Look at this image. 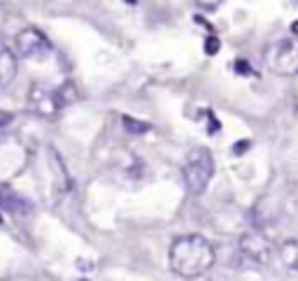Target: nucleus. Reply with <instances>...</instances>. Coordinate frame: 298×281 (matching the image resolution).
<instances>
[{
    "label": "nucleus",
    "mask_w": 298,
    "mask_h": 281,
    "mask_svg": "<svg viewBox=\"0 0 298 281\" xmlns=\"http://www.w3.org/2000/svg\"><path fill=\"white\" fill-rule=\"evenodd\" d=\"M168 258H170V267L175 274L184 279H196L212 267L214 251L212 244L201 235H184L172 242Z\"/></svg>",
    "instance_id": "obj_1"
},
{
    "label": "nucleus",
    "mask_w": 298,
    "mask_h": 281,
    "mask_svg": "<svg viewBox=\"0 0 298 281\" xmlns=\"http://www.w3.org/2000/svg\"><path fill=\"white\" fill-rule=\"evenodd\" d=\"M214 174V158L205 147H196L187 154L182 165L184 186L191 195H201Z\"/></svg>",
    "instance_id": "obj_2"
},
{
    "label": "nucleus",
    "mask_w": 298,
    "mask_h": 281,
    "mask_svg": "<svg viewBox=\"0 0 298 281\" xmlns=\"http://www.w3.org/2000/svg\"><path fill=\"white\" fill-rule=\"evenodd\" d=\"M263 63L270 72L282 75V77L298 75V37H282V40L266 44Z\"/></svg>",
    "instance_id": "obj_3"
},
{
    "label": "nucleus",
    "mask_w": 298,
    "mask_h": 281,
    "mask_svg": "<svg viewBox=\"0 0 298 281\" xmlns=\"http://www.w3.org/2000/svg\"><path fill=\"white\" fill-rule=\"evenodd\" d=\"M14 51H17V56H21V58L40 60L51 51V42H49V37L44 35L40 28L26 26V28H21L17 35H14Z\"/></svg>",
    "instance_id": "obj_4"
},
{
    "label": "nucleus",
    "mask_w": 298,
    "mask_h": 281,
    "mask_svg": "<svg viewBox=\"0 0 298 281\" xmlns=\"http://www.w3.org/2000/svg\"><path fill=\"white\" fill-rule=\"evenodd\" d=\"M28 107H31L35 114L44 116V119H51V116L58 114V109H61L63 105H61V98H58L56 91L35 84L31 91H28Z\"/></svg>",
    "instance_id": "obj_5"
},
{
    "label": "nucleus",
    "mask_w": 298,
    "mask_h": 281,
    "mask_svg": "<svg viewBox=\"0 0 298 281\" xmlns=\"http://www.w3.org/2000/svg\"><path fill=\"white\" fill-rule=\"evenodd\" d=\"M240 251L250 258V260H254V263H268L273 249H270V242H268L263 235L252 233V235H245V237L240 239Z\"/></svg>",
    "instance_id": "obj_6"
},
{
    "label": "nucleus",
    "mask_w": 298,
    "mask_h": 281,
    "mask_svg": "<svg viewBox=\"0 0 298 281\" xmlns=\"http://www.w3.org/2000/svg\"><path fill=\"white\" fill-rule=\"evenodd\" d=\"M0 209L10 212V214H14V216H26V214H31L33 204H31V200H26V197L21 195V193H17L14 188L0 184Z\"/></svg>",
    "instance_id": "obj_7"
},
{
    "label": "nucleus",
    "mask_w": 298,
    "mask_h": 281,
    "mask_svg": "<svg viewBox=\"0 0 298 281\" xmlns=\"http://www.w3.org/2000/svg\"><path fill=\"white\" fill-rule=\"evenodd\" d=\"M17 54L0 40V89H5L17 77Z\"/></svg>",
    "instance_id": "obj_8"
},
{
    "label": "nucleus",
    "mask_w": 298,
    "mask_h": 281,
    "mask_svg": "<svg viewBox=\"0 0 298 281\" xmlns=\"http://www.w3.org/2000/svg\"><path fill=\"white\" fill-rule=\"evenodd\" d=\"M49 163H51V170H54V174H56V184H58V188H61V191H70V186H73L70 174H68L58 151L51 149V147H49Z\"/></svg>",
    "instance_id": "obj_9"
},
{
    "label": "nucleus",
    "mask_w": 298,
    "mask_h": 281,
    "mask_svg": "<svg viewBox=\"0 0 298 281\" xmlns=\"http://www.w3.org/2000/svg\"><path fill=\"white\" fill-rule=\"evenodd\" d=\"M280 260L289 269L298 272V239H286L280 246Z\"/></svg>",
    "instance_id": "obj_10"
},
{
    "label": "nucleus",
    "mask_w": 298,
    "mask_h": 281,
    "mask_svg": "<svg viewBox=\"0 0 298 281\" xmlns=\"http://www.w3.org/2000/svg\"><path fill=\"white\" fill-rule=\"evenodd\" d=\"M124 128H126L131 135H142V132L149 130V123H145V121H138L133 119V116H124Z\"/></svg>",
    "instance_id": "obj_11"
},
{
    "label": "nucleus",
    "mask_w": 298,
    "mask_h": 281,
    "mask_svg": "<svg viewBox=\"0 0 298 281\" xmlns=\"http://www.w3.org/2000/svg\"><path fill=\"white\" fill-rule=\"evenodd\" d=\"M219 47H221V44H219V37H207V40H205V54L207 56H214V54H217V51H219Z\"/></svg>",
    "instance_id": "obj_12"
},
{
    "label": "nucleus",
    "mask_w": 298,
    "mask_h": 281,
    "mask_svg": "<svg viewBox=\"0 0 298 281\" xmlns=\"http://www.w3.org/2000/svg\"><path fill=\"white\" fill-rule=\"evenodd\" d=\"M201 7H207V10H217L221 5V0H196Z\"/></svg>",
    "instance_id": "obj_13"
},
{
    "label": "nucleus",
    "mask_w": 298,
    "mask_h": 281,
    "mask_svg": "<svg viewBox=\"0 0 298 281\" xmlns=\"http://www.w3.org/2000/svg\"><path fill=\"white\" fill-rule=\"evenodd\" d=\"M10 121H12V114H10V112H5V109H0V128H3V126H7Z\"/></svg>",
    "instance_id": "obj_14"
},
{
    "label": "nucleus",
    "mask_w": 298,
    "mask_h": 281,
    "mask_svg": "<svg viewBox=\"0 0 298 281\" xmlns=\"http://www.w3.org/2000/svg\"><path fill=\"white\" fill-rule=\"evenodd\" d=\"M250 149V142L245 139V142H237L235 147H233V154H243V151H247Z\"/></svg>",
    "instance_id": "obj_15"
},
{
    "label": "nucleus",
    "mask_w": 298,
    "mask_h": 281,
    "mask_svg": "<svg viewBox=\"0 0 298 281\" xmlns=\"http://www.w3.org/2000/svg\"><path fill=\"white\" fill-rule=\"evenodd\" d=\"M235 70H237V72H245V75H247V72H250V65H247V60L237 58V63H235Z\"/></svg>",
    "instance_id": "obj_16"
},
{
    "label": "nucleus",
    "mask_w": 298,
    "mask_h": 281,
    "mask_svg": "<svg viewBox=\"0 0 298 281\" xmlns=\"http://www.w3.org/2000/svg\"><path fill=\"white\" fill-rule=\"evenodd\" d=\"M291 33L298 37V21H293V26H291Z\"/></svg>",
    "instance_id": "obj_17"
},
{
    "label": "nucleus",
    "mask_w": 298,
    "mask_h": 281,
    "mask_svg": "<svg viewBox=\"0 0 298 281\" xmlns=\"http://www.w3.org/2000/svg\"><path fill=\"white\" fill-rule=\"evenodd\" d=\"M126 3H131V5H135V3H138V0H126Z\"/></svg>",
    "instance_id": "obj_18"
}]
</instances>
